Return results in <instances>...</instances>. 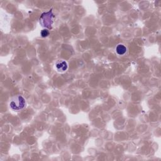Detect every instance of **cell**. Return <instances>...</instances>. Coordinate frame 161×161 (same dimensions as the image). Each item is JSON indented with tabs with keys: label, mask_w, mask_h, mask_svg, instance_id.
<instances>
[{
	"label": "cell",
	"mask_w": 161,
	"mask_h": 161,
	"mask_svg": "<svg viewBox=\"0 0 161 161\" xmlns=\"http://www.w3.org/2000/svg\"><path fill=\"white\" fill-rule=\"evenodd\" d=\"M40 23L44 27L49 28H51V26L53 23V14L52 10L49 11L47 13H44L40 17Z\"/></svg>",
	"instance_id": "6da1fadb"
},
{
	"label": "cell",
	"mask_w": 161,
	"mask_h": 161,
	"mask_svg": "<svg viewBox=\"0 0 161 161\" xmlns=\"http://www.w3.org/2000/svg\"><path fill=\"white\" fill-rule=\"evenodd\" d=\"M26 103L25 99L22 96H18L10 103V107L14 110H20L25 106Z\"/></svg>",
	"instance_id": "7a4b0ae2"
},
{
	"label": "cell",
	"mask_w": 161,
	"mask_h": 161,
	"mask_svg": "<svg viewBox=\"0 0 161 161\" xmlns=\"http://www.w3.org/2000/svg\"><path fill=\"white\" fill-rule=\"evenodd\" d=\"M56 68L59 72H64L67 69V64L64 60H59L56 63Z\"/></svg>",
	"instance_id": "3957f363"
},
{
	"label": "cell",
	"mask_w": 161,
	"mask_h": 161,
	"mask_svg": "<svg viewBox=\"0 0 161 161\" xmlns=\"http://www.w3.org/2000/svg\"><path fill=\"white\" fill-rule=\"evenodd\" d=\"M116 51L119 55H123L127 52V48L123 45L120 44L117 45Z\"/></svg>",
	"instance_id": "277c9868"
},
{
	"label": "cell",
	"mask_w": 161,
	"mask_h": 161,
	"mask_svg": "<svg viewBox=\"0 0 161 161\" xmlns=\"http://www.w3.org/2000/svg\"><path fill=\"white\" fill-rule=\"evenodd\" d=\"M41 35H42V36L43 37H47L49 35V30H43L42 31V32H41Z\"/></svg>",
	"instance_id": "5b68a950"
}]
</instances>
